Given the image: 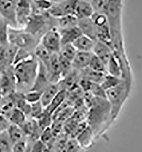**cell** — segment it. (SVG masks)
<instances>
[{"label": "cell", "instance_id": "cell-1", "mask_svg": "<svg viewBox=\"0 0 142 152\" xmlns=\"http://www.w3.org/2000/svg\"><path fill=\"white\" fill-rule=\"evenodd\" d=\"M13 67L14 77L17 87L26 92L31 90L39 67L37 58L34 55L15 64Z\"/></svg>", "mask_w": 142, "mask_h": 152}, {"label": "cell", "instance_id": "cell-2", "mask_svg": "<svg viewBox=\"0 0 142 152\" xmlns=\"http://www.w3.org/2000/svg\"><path fill=\"white\" fill-rule=\"evenodd\" d=\"M132 82L123 80L115 87L106 91V100L111 108V124L117 118L120 111L128 99Z\"/></svg>", "mask_w": 142, "mask_h": 152}, {"label": "cell", "instance_id": "cell-3", "mask_svg": "<svg viewBox=\"0 0 142 152\" xmlns=\"http://www.w3.org/2000/svg\"><path fill=\"white\" fill-rule=\"evenodd\" d=\"M122 1H105L102 13L107 17L111 31H123Z\"/></svg>", "mask_w": 142, "mask_h": 152}, {"label": "cell", "instance_id": "cell-4", "mask_svg": "<svg viewBox=\"0 0 142 152\" xmlns=\"http://www.w3.org/2000/svg\"><path fill=\"white\" fill-rule=\"evenodd\" d=\"M22 28H9L8 42L9 43L20 49H24L31 52V50H35L37 45L35 37Z\"/></svg>", "mask_w": 142, "mask_h": 152}, {"label": "cell", "instance_id": "cell-5", "mask_svg": "<svg viewBox=\"0 0 142 152\" xmlns=\"http://www.w3.org/2000/svg\"><path fill=\"white\" fill-rule=\"evenodd\" d=\"M39 43L52 54H59L61 47V38L58 28L50 29L41 38Z\"/></svg>", "mask_w": 142, "mask_h": 152}, {"label": "cell", "instance_id": "cell-6", "mask_svg": "<svg viewBox=\"0 0 142 152\" xmlns=\"http://www.w3.org/2000/svg\"><path fill=\"white\" fill-rule=\"evenodd\" d=\"M17 1H0V17L7 21L9 27L18 28L16 16Z\"/></svg>", "mask_w": 142, "mask_h": 152}, {"label": "cell", "instance_id": "cell-7", "mask_svg": "<svg viewBox=\"0 0 142 152\" xmlns=\"http://www.w3.org/2000/svg\"><path fill=\"white\" fill-rule=\"evenodd\" d=\"M33 12L31 1H17L16 16L18 28L26 26Z\"/></svg>", "mask_w": 142, "mask_h": 152}, {"label": "cell", "instance_id": "cell-8", "mask_svg": "<svg viewBox=\"0 0 142 152\" xmlns=\"http://www.w3.org/2000/svg\"><path fill=\"white\" fill-rule=\"evenodd\" d=\"M47 70L48 79L51 84H58L63 80L59 54H53Z\"/></svg>", "mask_w": 142, "mask_h": 152}, {"label": "cell", "instance_id": "cell-9", "mask_svg": "<svg viewBox=\"0 0 142 152\" xmlns=\"http://www.w3.org/2000/svg\"><path fill=\"white\" fill-rule=\"evenodd\" d=\"M39 67L38 72L36 77L34 86L31 90L36 91L42 93L51 84V83H50L48 79L47 70L46 67L39 61Z\"/></svg>", "mask_w": 142, "mask_h": 152}, {"label": "cell", "instance_id": "cell-10", "mask_svg": "<svg viewBox=\"0 0 142 152\" xmlns=\"http://www.w3.org/2000/svg\"><path fill=\"white\" fill-rule=\"evenodd\" d=\"M61 38V46L73 44L82 34L81 30L77 26L58 29Z\"/></svg>", "mask_w": 142, "mask_h": 152}, {"label": "cell", "instance_id": "cell-11", "mask_svg": "<svg viewBox=\"0 0 142 152\" xmlns=\"http://www.w3.org/2000/svg\"><path fill=\"white\" fill-rule=\"evenodd\" d=\"M92 53L100 59L106 66V64L112 56L113 51L107 44L97 40L95 42Z\"/></svg>", "mask_w": 142, "mask_h": 152}, {"label": "cell", "instance_id": "cell-12", "mask_svg": "<svg viewBox=\"0 0 142 152\" xmlns=\"http://www.w3.org/2000/svg\"><path fill=\"white\" fill-rule=\"evenodd\" d=\"M95 11L90 1H76L74 15L79 19L91 18Z\"/></svg>", "mask_w": 142, "mask_h": 152}, {"label": "cell", "instance_id": "cell-13", "mask_svg": "<svg viewBox=\"0 0 142 152\" xmlns=\"http://www.w3.org/2000/svg\"><path fill=\"white\" fill-rule=\"evenodd\" d=\"M92 54V53L77 51L74 59L72 61L73 69L80 72L88 68Z\"/></svg>", "mask_w": 142, "mask_h": 152}, {"label": "cell", "instance_id": "cell-14", "mask_svg": "<svg viewBox=\"0 0 142 152\" xmlns=\"http://www.w3.org/2000/svg\"><path fill=\"white\" fill-rule=\"evenodd\" d=\"M77 26L81 30L82 34L88 37L94 41H97L95 28L91 18L78 20Z\"/></svg>", "mask_w": 142, "mask_h": 152}, {"label": "cell", "instance_id": "cell-15", "mask_svg": "<svg viewBox=\"0 0 142 152\" xmlns=\"http://www.w3.org/2000/svg\"><path fill=\"white\" fill-rule=\"evenodd\" d=\"M60 90L61 89L59 83L51 84L42 92L41 102L44 109L51 104Z\"/></svg>", "mask_w": 142, "mask_h": 152}, {"label": "cell", "instance_id": "cell-16", "mask_svg": "<svg viewBox=\"0 0 142 152\" xmlns=\"http://www.w3.org/2000/svg\"><path fill=\"white\" fill-rule=\"evenodd\" d=\"M95 41L85 35H81L72 45L77 51L92 53Z\"/></svg>", "mask_w": 142, "mask_h": 152}, {"label": "cell", "instance_id": "cell-17", "mask_svg": "<svg viewBox=\"0 0 142 152\" xmlns=\"http://www.w3.org/2000/svg\"><path fill=\"white\" fill-rule=\"evenodd\" d=\"M7 132L12 145L22 141L27 140L26 134L20 126L10 124L7 129Z\"/></svg>", "mask_w": 142, "mask_h": 152}, {"label": "cell", "instance_id": "cell-18", "mask_svg": "<svg viewBox=\"0 0 142 152\" xmlns=\"http://www.w3.org/2000/svg\"><path fill=\"white\" fill-rule=\"evenodd\" d=\"M34 56L37 58V59L42 63L47 69L53 54L49 51L47 48H45L42 45L39 43L34 52Z\"/></svg>", "mask_w": 142, "mask_h": 152}, {"label": "cell", "instance_id": "cell-19", "mask_svg": "<svg viewBox=\"0 0 142 152\" xmlns=\"http://www.w3.org/2000/svg\"><path fill=\"white\" fill-rule=\"evenodd\" d=\"M81 79H85L92 83L101 84L103 82L106 74L98 72L89 68H87L79 72Z\"/></svg>", "mask_w": 142, "mask_h": 152}, {"label": "cell", "instance_id": "cell-20", "mask_svg": "<svg viewBox=\"0 0 142 152\" xmlns=\"http://www.w3.org/2000/svg\"><path fill=\"white\" fill-rule=\"evenodd\" d=\"M106 74L122 79V67L118 59L114 53L106 64Z\"/></svg>", "mask_w": 142, "mask_h": 152}, {"label": "cell", "instance_id": "cell-21", "mask_svg": "<svg viewBox=\"0 0 142 152\" xmlns=\"http://www.w3.org/2000/svg\"><path fill=\"white\" fill-rule=\"evenodd\" d=\"M93 135L95 134L90 127L87 126L78 134L77 142L82 148H87L91 144Z\"/></svg>", "mask_w": 142, "mask_h": 152}, {"label": "cell", "instance_id": "cell-22", "mask_svg": "<svg viewBox=\"0 0 142 152\" xmlns=\"http://www.w3.org/2000/svg\"><path fill=\"white\" fill-rule=\"evenodd\" d=\"M66 96L67 92L66 90L62 89L60 90L55 97L54 99L52 100V102L51 103V104L46 108H45L44 110L52 115V114L63 104L66 100Z\"/></svg>", "mask_w": 142, "mask_h": 152}, {"label": "cell", "instance_id": "cell-23", "mask_svg": "<svg viewBox=\"0 0 142 152\" xmlns=\"http://www.w3.org/2000/svg\"><path fill=\"white\" fill-rule=\"evenodd\" d=\"M58 29L71 28L77 26L78 18L74 15H67L56 19Z\"/></svg>", "mask_w": 142, "mask_h": 152}, {"label": "cell", "instance_id": "cell-24", "mask_svg": "<svg viewBox=\"0 0 142 152\" xmlns=\"http://www.w3.org/2000/svg\"><path fill=\"white\" fill-rule=\"evenodd\" d=\"M26 116L25 113L17 108H15L9 117V121L11 124L22 126L26 121Z\"/></svg>", "mask_w": 142, "mask_h": 152}, {"label": "cell", "instance_id": "cell-25", "mask_svg": "<svg viewBox=\"0 0 142 152\" xmlns=\"http://www.w3.org/2000/svg\"><path fill=\"white\" fill-rule=\"evenodd\" d=\"M123 80L121 78L106 74L100 85L102 88L106 92V91L118 86L122 83Z\"/></svg>", "mask_w": 142, "mask_h": 152}, {"label": "cell", "instance_id": "cell-26", "mask_svg": "<svg viewBox=\"0 0 142 152\" xmlns=\"http://www.w3.org/2000/svg\"><path fill=\"white\" fill-rule=\"evenodd\" d=\"M88 68L96 72L106 74V65L100 59H99L97 56H95L93 54H92V58L90 59Z\"/></svg>", "mask_w": 142, "mask_h": 152}, {"label": "cell", "instance_id": "cell-27", "mask_svg": "<svg viewBox=\"0 0 142 152\" xmlns=\"http://www.w3.org/2000/svg\"><path fill=\"white\" fill-rule=\"evenodd\" d=\"M9 28L7 21L0 17V46L9 43L8 36Z\"/></svg>", "mask_w": 142, "mask_h": 152}, {"label": "cell", "instance_id": "cell-28", "mask_svg": "<svg viewBox=\"0 0 142 152\" xmlns=\"http://www.w3.org/2000/svg\"><path fill=\"white\" fill-rule=\"evenodd\" d=\"M77 53V51L74 48L72 44H68L61 46L60 51L59 54L72 62Z\"/></svg>", "mask_w": 142, "mask_h": 152}, {"label": "cell", "instance_id": "cell-29", "mask_svg": "<svg viewBox=\"0 0 142 152\" xmlns=\"http://www.w3.org/2000/svg\"><path fill=\"white\" fill-rule=\"evenodd\" d=\"M13 145L9 138L7 131L0 133V152H12Z\"/></svg>", "mask_w": 142, "mask_h": 152}, {"label": "cell", "instance_id": "cell-30", "mask_svg": "<svg viewBox=\"0 0 142 152\" xmlns=\"http://www.w3.org/2000/svg\"><path fill=\"white\" fill-rule=\"evenodd\" d=\"M42 94V92L30 90L27 92H24L23 94V97L29 104H34L35 103L41 101Z\"/></svg>", "mask_w": 142, "mask_h": 152}, {"label": "cell", "instance_id": "cell-31", "mask_svg": "<svg viewBox=\"0 0 142 152\" xmlns=\"http://www.w3.org/2000/svg\"><path fill=\"white\" fill-rule=\"evenodd\" d=\"M31 114L30 118H34L35 120H38L41 117L44 111V108L41 101L35 103L34 104H31Z\"/></svg>", "mask_w": 142, "mask_h": 152}, {"label": "cell", "instance_id": "cell-32", "mask_svg": "<svg viewBox=\"0 0 142 152\" xmlns=\"http://www.w3.org/2000/svg\"><path fill=\"white\" fill-rule=\"evenodd\" d=\"M27 146V140L18 142L13 145L12 152H26Z\"/></svg>", "mask_w": 142, "mask_h": 152}, {"label": "cell", "instance_id": "cell-33", "mask_svg": "<svg viewBox=\"0 0 142 152\" xmlns=\"http://www.w3.org/2000/svg\"><path fill=\"white\" fill-rule=\"evenodd\" d=\"M31 152H43L44 151V143L41 140H37L34 142Z\"/></svg>", "mask_w": 142, "mask_h": 152}]
</instances>
